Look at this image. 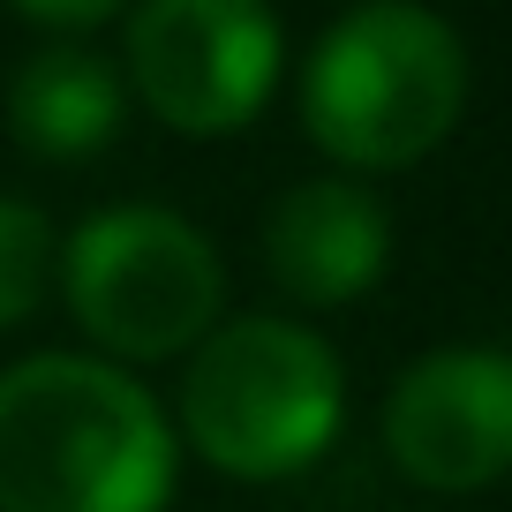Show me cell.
Instances as JSON below:
<instances>
[{
  "instance_id": "ba28073f",
  "label": "cell",
  "mask_w": 512,
  "mask_h": 512,
  "mask_svg": "<svg viewBox=\"0 0 512 512\" xmlns=\"http://www.w3.org/2000/svg\"><path fill=\"white\" fill-rule=\"evenodd\" d=\"M128 121V83L98 46H46L16 68L8 83V128L31 159L76 166L121 136Z\"/></svg>"
},
{
  "instance_id": "277c9868",
  "label": "cell",
  "mask_w": 512,
  "mask_h": 512,
  "mask_svg": "<svg viewBox=\"0 0 512 512\" xmlns=\"http://www.w3.org/2000/svg\"><path fill=\"white\" fill-rule=\"evenodd\" d=\"M68 317L106 362H166L211 332L226 302L219 249L166 204H121L83 219L53 264Z\"/></svg>"
},
{
  "instance_id": "9c48e42d",
  "label": "cell",
  "mask_w": 512,
  "mask_h": 512,
  "mask_svg": "<svg viewBox=\"0 0 512 512\" xmlns=\"http://www.w3.org/2000/svg\"><path fill=\"white\" fill-rule=\"evenodd\" d=\"M53 264H61V241H53V226L38 219L31 204L0 196V332H8V324H23L38 302H46Z\"/></svg>"
},
{
  "instance_id": "30bf717a",
  "label": "cell",
  "mask_w": 512,
  "mask_h": 512,
  "mask_svg": "<svg viewBox=\"0 0 512 512\" xmlns=\"http://www.w3.org/2000/svg\"><path fill=\"white\" fill-rule=\"evenodd\" d=\"M23 16H38V23H53V31H91V23H106V16H121L128 0H16Z\"/></svg>"
},
{
  "instance_id": "8992f818",
  "label": "cell",
  "mask_w": 512,
  "mask_h": 512,
  "mask_svg": "<svg viewBox=\"0 0 512 512\" xmlns=\"http://www.w3.org/2000/svg\"><path fill=\"white\" fill-rule=\"evenodd\" d=\"M384 452L437 497H475L512 467V362L490 347H437L392 384Z\"/></svg>"
},
{
  "instance_id": "6da1fadb",
  "label": "cell",
  "mask_w": 512,
  "mask_h": 512,
  "mask_svg": "<svg viewBox=\"0 0 512 512\" xmlns=\"http://www.w3.org/2000/svg\"><path fill=\"white\" fill-rule=\"evenodd\" d=\"M174 422L106 354L0 369V512H166Z\"/></svg>"
},
{
  "instance_id": "7a4b0ae2",
  "label": "cell",
  "mask_w": 512,
  "mask_h": 512,
  "mask_svg": "<svg viewBox=\"0 0 512 512\" xmlns=\"http://www.w3.org/2000/svg\"><path fill=\"white\" fill-rule=\"evenodd\" d=\"M467 113V46L422 0H362L302 68V121L347 174L430 159Z\"/></svg>"
},
{
  "instance_id": "5b68a950",
  "label": "cell",
  "mask_w": 512,
  "mask_h": 512,
  "mask_svg": "<svg viewBox=\"0 0 512 512\" xmlns=\"http://www.w3.org/2000/svg\"><path fill=\"white\" fill-rule=\"evenodd\" d=\"M279 53L264 0H136L121 83L181 136H234L272 106Z\"/></svg>"
},
{
  "instance_id": "52a82bcc",
  "label": "cell",
  "mask_w": 512,
  "mask_h": 512,
  "mask_svg": "<svg viewBox=\"0 0 512 512\" xmlns=\"http://www.w3.org/2000/svg\"><path fill=\"white\" fill-rule=\"evenodd\" d=\"M384 256H392V219L347 174L294 181L264 219V272L302 309H339L354 294H369Z\"/></svg>"
},
{
  "instance_id": "3957f363",
  "label": "cell",
  "mask_w": 512,
  "mask_h": 512,
  "mask_svg": "<svg viewBox=\"0 0 512 512\" xmlns=\"http://www.w3.org/2000/svg\"><path fill=\"white\" fill-rule=\"evenodd\" d=\"M339 415H347L339 354L294 317L211 324L181 377V437L241 482H279L324 460Z\"/></svg>"
}]
</instances>
